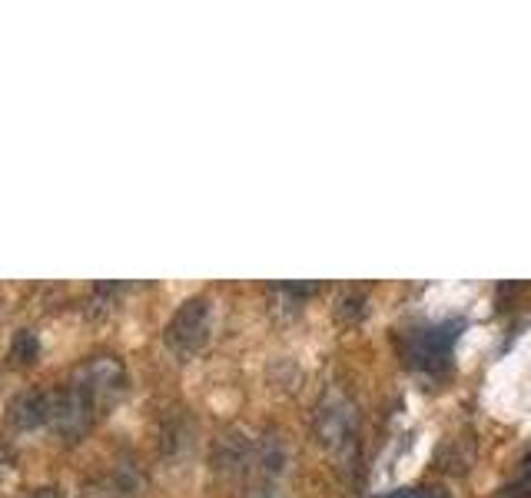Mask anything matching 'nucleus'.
<instances>
[{"instance_id": "nucleus-1", "label": "nucleus", "mask_w": 531, "mask_h": 498, "mask_svg": "<svg viewBox=\"0 0 531 498\" xmlns=\"http://www.w3.org/2000/svg\"><path fill=\"white\" fill-rule=\"evenodd\" d=\"M316 439L336 462H342V465H349V459L356 462V445H359L356 406H352L346 396H336V392H332L329 399L319 402Z\"/></svg>"}, {"instance_id": "nucleus-2", "label": "nucleus", "mask_w": 531, "mask_h": 498, "mask_svg": "<svg viewBox=\"0 0 531 498\" xmlns=\"http://www.w3.org/2000/svg\"><path fill=\"white\" fill-rule=\"evenodd\" d=\"M210 323H213V306L206 296H193L180 303V309L173 313V319L166 323V346H170L180 359H190L196 356L206 339H210Z\"/></svg>"}, {"instance_id": "nucleus-3", "label": "nucleus", "mask_w": 531, "mask_h": 498, "mask_svg": "<svg viewBox=\"0 0 531 498\" xmlns=\"http://www.w3.org/2000/svg\"><path fill=\"white\" fill-rule=\"evenodd\" d=\"M74 386H80L87 396L97 402V409L117 406L120 396L127 392V369L117 356H93L74 372Z\"/></svg>"}, {"instance_id": "nucleus-4", "label": "nucleus", "mask_w": 531, "mask_h": 498, "mask_svg": "<svg viewBox=\"0 0 531 498\" xmlns=\"http://www.w3.org/2000/svg\"><path fill=\"white\" fill-rule=\"evenodd\" d=\"M97 415H100L97 402H93L80 386H74V382H67V386L54 389V406H50V425L57 429L60 439L80 442L83 435L93 429Z\"/></svg>"}, {"instance_id": "nucleus-5", "label": "nucleus", "mask_w": 531, "mask_h": 498, "mask_svg": "<svg viewBox=\"0 0 531 498\" xmlns=\"http://www.w3.org/2000/svg\"><path fill=\"white\" fill-rule=\"evenodd\" d=\"M462 332V323H445V326H429V329H415L405 339V359L415 369L425 372H439L449 366L452 356V342Z\"/></svg>"}, {"instance_id": "nucleus-6", "label": "nucleus", "mask_w": 531, "mask_h": 498, "mask_svg": "<svg viewBox=\"0 0 531 498\" xmlns=\"http://www.w3.org/2000/svg\"><path fill=\"white\" fill-rule=\"evenodd\" d=\"M213 469L226 475V479H239V475H246L249 469L256 465V442L249 439V435L243 429H223L220 435H216L213 442Z\"/></svg>"}, {"instance_id": "nucleus-7", "label": "nucleus", "mask_w": 531, "mask_h": 498, "mask_svg": "<svg viewBox=\"0 0 531 498\" xmlns=\"http://www.w3.org/2000/svg\"><path fill=\"white\" fill-rule=\"evenodd\" d=\"M50 406H54V389L17 392L7 406V422L17 432H34L40 425H50Z\"/></svg>"}, {"instance_id": "nucleus-8", "label": "nucleus", "mask_w": 531, "mask_h": 498, "mask_svg": "<svg viewBox=\"0 0 531 498\" xmlns=\"http://www.w3.org/2000/svg\"><path fill=\"white\" fill-rule=\"evenodd\" d=\"M193 445V422L186 419L183 409H173L170 415H163L160 422V455L163 459H183Z\"/></svg>"}, {"instance_id": "nucleus-9", "label": "nucleus", "mask_w": 531, "mask_h": 498, "mask_svg": "<svg viewBox=\"0 0 531 498\" xmlns=\"http://www.w3.org/2000/svg\"><path fill=\"white\" fill-rule=\"evenodd\" d=\"M286 442L279 439L276 432H266L263 439L256 442V465L266 472V479H276L279 472L286 469Z\"/></svg>"}, {"instance_id": "nucleus-10", "label": "nucleus", "mask_w": 531, "mask_h": 498, "mask_svg": "<svg viewBox=\"0 0 531 498\" xmlns=\"http://www.w3.org/2000/svg\"><path fill=\"white\" fill-rule=\"evenodd\" d=\"M472 459H475V449H472V442H468V439H449L442 445V452H439V465L445 472H452V475L468 472Z\"/></svg>"}, {"instance_id": "nucleus-11", "label": "nucleus", "mask_w": 531, "mask_h": 498, "mask_svg": "<svg viewBox=\"0 0 531 498\" xmlns=\"http://www.w3.org/2000/svg\"><path fill=\"white\" fill-rule=\"evenodd\" d=\"M37 356H40L37 332L17 329V332H14V339H10V362H14V366H34Z\"/></svg>"}, {"instance_id": "nucleus-12", "label": "nucleus", "mask_w": 531, "mask_h": 498, "mask_svg": "<svg viewBox=\"0 0 531 498\" xmlns=\"http://www.w3.org/2000/svg\"><path fill=\"white\" fill-rule=\"evenodd\" d=\"M336 316L342 319V323H359V319L366 316V296H362V293H346L339 299Z\"/></svg>"}, {"instance_id": "nucleus-13", "label": "nucleus", "mask_w": 531, "mask_h": 498, "mask_svg": "<svg viewBox=\"0 0 531 498\" xmlns=\"http://www.w3.org/2000/svg\"><path fill=\"white\" fill-rule=\"evenodd\" d=\"M243 498H286V495H283V489H279L273 479H259L253 485H246Z\"/></svg>"}, {"instance_id": "nucleus-14", "label": "nucleus", "mask_w": 531, "mask_h": 498, "mask_svg": "<svg viewBox=\"0 0 531 498\" xmlns=\"http://www.w3.org/2000/svg\"><path fill=\"white\" fill-rule=\"evenodd\" d=\"M382 498H449V492H442V489H395Z\"/></svg>"}, {"instance_id": "nucleus-15", "label": "nucleus", "mask_w": 531, "mask_h": 498, "mask_svg": "<svg viewBox=\"0 0 531 498\" xmlns=\"http://www.w3.org/2000/svg\"><path fill=\"white\" fill-rule=\"evenodd\" d=\"M80 498H117V495H113L110 485H103V482H87V485H83Z\"/></svg>"}, {"instance_id": "nucleus-16", "label": "nucleus", "mask_w": 531, "mask_h": 498, "mask_svg": "<svg viewBox=\"0 0 531 498\" xmlns=\"http://www.w3.org/2000/svg\"><path fill=\"white\" fill-rule=\"evenodd\" d=\"M27 498H64V492H60L57 485H44V489H34Z\"/></svg>"}, {"instance_id": "nucleus-17", "label": "nucleus", "mask_w": 531, "mask_h": 498, "mask_svg": "<svg viewBox=\"0 0 531 498\" xmlns=\"http://www.w3.org/2000/svg\"><path fill=\"white\" fill-rule=\"evenodd\" d=\"M522 475H525V479H531V449L525 452V459H522Z\"/></svg>"}, {"instance_id": "nucleus-18", "label": "nucleus", "mask_w": 531, "mask_h": 498, "mask_svg": "<svg viewBox=\"0 0 531 498\" xmlns=\"http://www.w3.org/2000/svg\"><path fill=\"white\" fill-rule=\"evenodd\" d=\"M4 455H7V452H4V449H0V465H4Z\"/></svg>"}]
</instances>
